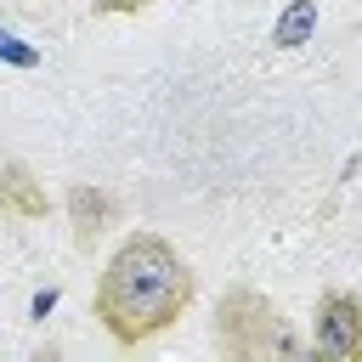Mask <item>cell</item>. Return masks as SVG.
Instances as JSON below:
<instances>
[{"label":"cell","mask_w":362,"mask_h":362,"mask_svg":"<svg viewBox=\"0 0 362 362\" xmlns=\"http://www.w3.org/2000/svg\"><path fill=\"white\" fill-rule=\"evenodd\" d=\"M215 345L226 351V356H238V362H249V356H294L300 351V339L288 334V322L277 317V305L266 300V294H255V288H232V294H221V305H215Z\"/></svg>","instance_id":"2"},{"label":"cell","mask_w":362,"mask_h":362,"mask_svg":"<svg viewBox=\"0 0 362 362\" xmlns=\"http://www.w3.org/2000/svg\"><path fill=\"white\" fill-rule=\"evenodd\" d=\"M0 215H11V221H40L45 215V187L11 153H0Z\"/></svg>","instance_id":"4"},{"label":"cell","mask_w":362,"mask_h":362,"mask_svg":"<svg viewBox=\"0 0 362 362\" xmlns=\"http://www.w3.org/2000/svg\"><path fill=\"white\" fill-rule=\"evenodd\" d=\"M147 0H96V11H141Z\"/></svg>","instance_id":"6"},{"label":"cell","mask_w":362,"mask_h":362,"mask_svg":"<svg viewBox=\"0 0 362 362\" xmlns=\"http://www.w3.org/2000/svg\"><path fill=\"white\" fill-rule=\"evenodd\" d=\"M317 351L339 362H362V300L356 294H322L317 305Z\"/></svg>","instance_id":"3"},{"label":"cell","mask_w":362,"mask_h":362,"mask_svg":"<svg viewBox=\"0 0 362 362\" xmlns=\"http://www.w3.org/2000/svg\"><path fill=\"white\" fill-rule=\"evenodd\" d=\"M68 215H74V238L90 243V238H102V232L119 221V198L102 192V187H74V192H68Z\"/></svg>","instance_id":"5"},{"label":"cell","mask_w":362,"mask_h":362,"mask_svg":"<svg viewBox=\"0 0 362 362\" xmlns=\"http://www.w3.org/2000/svg\"><path fill=\"white\" fill-rule=\"evenodd\" d=\"M187 300H192V272L153 232L124 238L96 283V317L119 345H136V339H153L158 328H170L187 311Z\"/></svg>","instance_id":"1"}]
</instances>
